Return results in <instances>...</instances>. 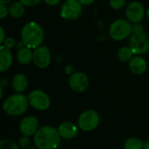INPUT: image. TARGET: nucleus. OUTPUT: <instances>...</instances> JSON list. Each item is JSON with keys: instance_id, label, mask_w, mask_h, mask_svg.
Masks as SVG:
<instances>
[{"instance_id": "obj_14", "label": "nucleus", "mask_w": 149, "mask_h": 149, "mask_svg": "<svg viewBox=\"0 0 149 149\" xmlns=\"http://www.w3.org/2000/svg\"><path fill=\"white\" fill-rule=\"evenodd\" d=\"M128 63L129 70L135 75H141L147 71L148 63L141 55H134Z\"/></svg>"}, {"instance_id": "obj_1", "label": "nucleus", "mask_w": 149, "mask_h": 149, "mask_svg": "<svg viewBox=\"0 0 149 149\" xmlns=\"http://www.w3.org/2000/svg\"><path fill=\"white\" fill-rule=\"evenodd\" d=\"M61 139L58 128L45 125L40 127L33 136V142L38 149H57L60 145Z\"/></svg>"}, {"instance_id": "obj_19", "label": "nucleus", "mask_w": 149, "mask_h": 149, "mask_svg": "<svg viewBox=\"0 0 149 149\" xmlns=\"http://www.w3.org/2000/svg\"><path fill=\"white\" fill-rule=\"evenodd\" d=\"M134 56V54L129 46H122L117 52V57L121 62H129Z\"/></svg>"}, {"instance_id": "obj_4", "label": "nucleus", "mask_w": 149, "mask_h": 149, "mask_svg": "<svg viewBox=\"0 0 149 149\" xmlns=\"http://www.w3.org/2000/svg\"><path fill=\"white\" fill-rule=\"evenodd\" d=\"M133 33V24L127 18L114 20L109 26L108 34L115 41H122L129 38Z\"/></svg>"}, {"instance_id": "obj_18", "label": "nucleus", "mask_w": 149, "mask_h": 149, "mask_svg": "<svg viewBox=\"0 0 149 149\" xmlns=\"http://www.w3.org/2000/svg\"><path fill=\"white\" fill-rule=\"evenodd\" d=\"M25 12V6L20 1H14L9 6L10 16L14 18L21 17Z\"/></svg>"}, {"instance_id": "obj_31", "label": "nucleus", "mask_w": 149, "mask_h": 149, "mask_svg": "<svg viewBox=\"0 0 149 149\" xmlns=\"http://www.w3.org/2000/svg\"><path fill=\"white\" fill-rule=\"evenodd\" d=\"M0 31H1V36H0V43L2 44L4 39L6 38L5 37V32H4V30H3V26H0Z\"/></svg>"}, {"instance_id": "obj_15", "label": "nucleus", "mask_w": 149, "mask_h": 149, "mask_svg": "<svg viewBox=\"0 0 149 149\" xmlns=\"http://www.w3.org/2000/svg\"><path fill=\"white\" fill-rule=\"evenodd\" d=\"M13 56L11 50L0 45V71L2 72L8 71L12 65Z\"/></svg>"}, {"instance_id": "obj_8", "label": "nucleus", "mask_w": 149, "mask_h": 149, "mask_svg": "<svg viewBox=\"0 0 149 149\" xmlns=\"http://www.w3.org/2000/svg\"><path fill=\"white\" fill-rule=\"evenodd\" d=\"M134 55H143L149 52V37L147 33L134 34L129 37V45Z\"/></svg>"}, {"instance_id": "obj_27", "label": "nucleus", "mask_w": 149, "mask_h": 149, "mask_svg": "<svg viewBox=\"0 0 149 149\" xmlns=\"http://www.w3.org/2000/svg\"><path fill=\"white\" fill-rule=\"evenodd\" d=\"M20 1L25 7H33L40 3L41 0H18Z\"/></svg>"}, {"instance_id": "obj_2", "label": "nucleus", "mask_w": 149, "mask_h": 149, "mask_svg": "<svg viewBox=\"0 0 149 149\" xmlns=\"http://www.w3.org/2000/svg\"><path fill=\"white\" fill-rule=\"evenodd\" d=\"M45 39V31L42 26L35 22L30 21L26 23L21 30V40L26 47L36 49L42 45Z\"/></svg>"}, {"instance_id": "obj_30", "label": "nucleus", "mask_w": 149, "mask_h": 149, "mask_svg": "<svg viewBox=\"0 0 149 149\" xmlns=\"http://www.w3.org/2000/svg\"><path fill=\"white\" fill-rule=\"evenodd\" d=\"M79 2L83 5V6H88V5H91L93 4L95 0H79Z\"/></svg>"}, {"instance_id": "obj_29", "label": "nucleus", "mask_w": 149, "mask_h": 149, "mask_svg": "<svg viewBox=\"0 0 149 149\" xmlns=\"http://www.w3.org/2000/svg\"><path fill=\"white\" fill-rule=\"evenodd\" d=\"M46 4L48 5H51V6H54V5H57L62 0H43Z\"/></svg>"}, {"instance_id": "obj_35", "label": "nucleus", "mask_w": 149, "mask_h": 149, "mask_svg": "<svg viewBox=\"0 0 149 149\" xmlns=\"http://www.w3.org/2000/svg\"><path fill=\"white\" fill-rule=\"evenodd\" d=\"M12 0H0V3H3V4H7L9 3H10Z\"/></svg>"}, {"instance_id": "obj_33", "label": "nucleus", "mask_w": 149, "mask_h": 149, "mask_svg": "<svg viewBox=\"0 0 149 149\" xmlns=\"http://www.w3.org/2000/svg\"><path fill=\"white\" fill-rule=\"evenodd\" d=\"M7 85H8V81H7L6 79H2L0 80V86L5 87V86H7Z\"/></svg>"}, {"instance_id": "obj_32", "label": "nucleus", "mask_w": 149, "mask_h": 149, "mask_svg": "<svg viewBox=\"0 0 149 149\" xmlns=\"http://www.w3.org/2000/svg\"><path fill=\"white\" fill-rule=\"evenodd\" d=\"M16 47L17 48V50H19V49H22V48L25 47V45H24V43L22 40H20L19 42H17V43Z\"/></svg>"}, {"instance_id": "obj_37", "label": "nucleus", "mask_w": 149, "mask_h": 149, "mask_svg": "<svg viewBox=\"0 0 149 149\" xmlns=\"http://www.w3.org/2000/svg\"><path fill=\"white\" fill-rule=\"evenodd\" d=\"M146 15H147V17H148V19L149 20V7L147 9V11H146Z\"/></svg>"}, {"instance_id": "obj_28", "label": "nucleus", "mask_w": 149, "mask_h": 149, "mask_svg": "<svg viewBox=\"0 0 149 149\" xmlns=\"http://www.w3.org/2000/svg\"><path fill=\"white\" fill-rule=\"evenodd\" d=\"M64 72H65L66 74H68V75H72V74L74 72V69H73L72 65H66L65 66V68H64Z\"/></svg>"}, {"instance_id": "obj_23", "label": "nucleus", "mask_w": 149, "mask_h": 149, "mask_svg": "<svg viewBox=\"0 0 149 149\" xmlns=\"http://www.w3.org/2000/svg\"><path fill=\"white\" fill-rule=\"evenodd\" d=\"M16 45H17L16 40L12 37H6V38L4 39V41L1 44V45L4 46L5 48H7L9 50L13 49L16 46Z\"/></svg>"}, {"instance_id": "obj_20", "label": "nucleus", "mask_w": 149, "mask_h": 149, "mask_svg": "<svg viewBox=\"0 0 149 149\" xmlns=\"http://www.w3.org/2000/svg\"><path fill=\"white\" fill-rule=\"evenodd\" d=\"M144 142L138 137H130L123 144L124 149H143Z\"/></svg>"}, {"instance_id": "obj_36", "label": "nucleus", "mask_w": 149, "mask_h": 149, "mask_svg": "<svg viewBox=\"0 0 149 149\" xmlns=\"http://www.w3.org/2000/svg\"><path fill=\"white\" fill-rule=\"evenodd\" d=\"M3 87L0 86V99H3Z\"/></svg>"}, {"instance_id": "obj_21", "label": "nucleus", "mask_w": 149, "mask_h": 149, "mask_svg": "<svg viewBox=\"0 0 149 149\" xmlns=\"http://www.w3.org/2000/svg\"><path fill=\"white\" fill-rule=\"evenodd\" d=\"M0 149H21L19 145L10 139H3L0 141Z\"/></svg>"}, {"instance_id": "obj_26", "label": "nucleus", "mask_w": 149, "mask_h": 149, "mask_svg": "<svg viewBox=\"0 0 149 149\" xmlns=\"http://www.w3.org/2000/svg\"><path fill=\"white\" fill-rule=\"evenodd\" d=\"M8 15H10V13H9V7H7L6 4L0 3V18L3 19Z\"/></svg>"}, {"instance_id": "obj_16", "label": "nucleus", "mask_w": 149, "mask_h": 149, "mask_svg": "<svg viewBox=\"0 0 149 149\" xmlns=\"http://www.w3.org/2000/svg\"><path fill=\"white\" fill-rule=\"evenodd\" d=\"M11 87L18 93H23L28 87L29 80L28 78L23 73H17L11 79Z\"/></svg>"}, {"instance_id": "obj_13", "label": "nucleus", "mask_w": 149, "mask_h": 149, "mask_svg": "<svg viewBox=\"0 0 149 149\" xmlns=\"http://www.w3.org/2000/svg\"><path fill=\"white\" fill-rule=\"evenodd\" d=\"M57 128L60 137L67 141L75 139L78 136L79 130L78 125H75L74 123L70 121L61 122Z\"/></svg>"}, {"instance_id": "obj_7", "label": "nucleus", "mask_w": 149, "mask_h": 149, "mask_svg": "<svg viewBox=\"0 0 149 149\" xmlns=\"http://www.w3.org/2000/svg\"><path fill=\"white\" fill-rule=\"evenodd\" d=\"M83 5L79 0H65L60 8V17L67 21L77 20L82 14Z\"/></svg>"}, {"instance_id": "obj_11", "label": "nucleus", "mask_w": 149, "mask_h": 149, "mask_svg": "<svg viewBox=\"0 0 149 149\" xmlns=\"http://www.w3.org/2000/svg\"><path fill=\"white\" fill-rule=\"evenodd\" d=\"M52 61V53L48 46L40 45L33 50V64L39 69L47 68Z\"/></svg>"}, {"instance_id": "obj_25", "label": "nucleus", "mask_w": 149, "mask_h": 149, "mask_svg": "<svg viewBox=\"0 0 149 149\" xmlns=\"http://www.w3.org/2000/svg\"><path fill=\"white\" fill-rule=\"evenodd\" d=\"M133 33H134V34H137V35L145 33L143 24H142L141 23H135V24H133Z\"/></svg>"}, {"instance_id": "obj_12", "label": "nucleus", "mask_w": 149, "mask_h": 149, "mask_svg": "<svg viewBox=\"0 0 149 149\" xmlns=\"http://www.w3.org/2000/svg\"><path fill=\"white\" fill-rule=\"evenodd\" d=\"M19 131L22 135L34 136L39 129V121L37 117L33 115H27L24 117L19 123Z\"/></svg>"}, {"instance_id": "obj_3", "label": "nucleus", "mask_w": 149, "mask_h": 149, "mask_svg": "<svg viewBox=\"0 0 149 149\" xmlns=\"http://www.w3.org/2000/svg\"><path fill=\"white\" fill-rule=\"evenodd\" d=\"M29 107L28 97L18 93L8 96L2 104L3 111L10 117H17L24 114Z\"/></svg>"}, {"instance_id": "obj_9", "label": "nucleus", "mask_w": 149, "mask_h": 149, "mask_svg": "<svg viewBox=\"0 0 149 149\" xmlns=\"http://www.w3.org/2000/svg\"><path fill=\"white\" fill-rule=\"evenodd\" d=\"M126 18L132 24L141 23L145 15L146 10L144 5L139 1H133L129 3L126 7Z\"/></svg>"}, {"instance_id": "obj_17", "label": "nucleus", "mask_w": 149, "mask_h": 149, "mask_svg": "<svg viewBox=\"0 0 149 149\" xmlns=\"http://www.w3.org/2000/svg\"><path fill=\"white\" fill-rule=\"evenodd\" d=\"M17 60L20 65H29L33 62V51L29 47H24L17 50Z\"/></svg>"}, {"instance_id": "obj_22", "label": "nucleus", "mask_w": 149, "mask_h": 149, "mask_svg": "<svg viewBox=\"0 0 149 149\" xmlns=\"http://www.w3.org/2000/svg\"><path fill=\"white\" fill-rule=\"evenodd\" d=\"M127 2V0H109V5L112 9L119 10L126 6Z\"/></svg>"}, {"instance_id": "obj_5", "label": "nucleus", "mask_w": 149, "mask_h": 149, "mask_svg": "<svg viewBox=\"0 0 149 149\" xmlns=\"http://www.w3.org/2000/svg\"><path fill=\"white\" fill-rule=\"evenodd\" d=\"M100 123V116L94 109H87L83 111L78 118L77 125L83 132L94 131Z\"/></svg>"}, {"instance_id": "obj_34", "label": "nucleus", "mask_w": 149, "mask_h": 149, "mask_svg": "<svg viewBox=\"0 0 149 149\" xmlns=\"http://www.w3.org/2000/svg\"><path fill=\"white\" fill-rule=\"evenodd\" d=\"M143 149H149V140L144 142V148Z\"/></svg>"}, {"instance_id": "obj_24", "label": "nucleus", "mask_w": 149, "mask_h": 149, "mask_svg": "<svg viewBox=\"0 0 149 149\" xmlns=\"http://www.w3.org/2000/svg\"><path fill=\"white\" fill-rule=\"evenodd\" d=\"M30 143H31L30 137L29 136H26V135H22L18 139V142H17V144L19 145V147H20L21 149H24L29 148Z\"/></svg>"}, {"instance_id": "obj_6", "label": "nucleus", "mask_w": 149, "mask_h": 149, "mask_svg": "<svg viewBox=\"0 0 149 149\" xmlns=\"http://www.w3.org/2000/svg\"><path fill=\"white\" fill-rule=\"evenodd\" d=\"M29 105L31 108L36 111L44 112L50 108L52 100L47 93L40 89H35L28 94Z\"/></svg>"}, {"instance_id": "obj_10", "label": "nucleus", "mask_w": 149, "mask_h": 149, "mask_svg": "<svg viewBox=\"0 0 149 149\" xmlns=\"http://www.w3.org/2000/svg\"><path fill=\"white\" fill-rule=\"evenodd\" d=\"M89 79L87 75L83 72H74L70 75L68 84L70 88L78 93H84L89 87Z\"/></svg>"}, {"instance_id": "obj_38", "label": "nucleus", "mask_w": 149, "mask_h": 149, "mask_svg": "<svg viewBox=\"0 0 149 149\" xmlns=\"http://www.w3.org/2000/svg\"><path fill=\"white\" fill-rule=\"evenodd\" d=\"M24 149H38L37 148H24Z\"/></svg>"}]
</instances>
